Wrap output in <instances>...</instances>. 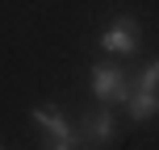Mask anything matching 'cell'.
Returning a JSON list of instances; mask_svg holds the SVG:
<instances>
[{"label": "cell", "mask_w": 159, "mask_h": 150, "mask_svg": "<svg viewBox=\"0 0 159 150\" xmlns=\"http://www.w3.org/2000/svg\"><path fill=\"white\" fill-rule=\"evenodd\" d=\"M101 46L113 50V54H134L138 50V25H134V17H117V21L101 33Z\"/></svg>", "instance_id": "obj_3"}, {"label": "cell", "mask_w": 159, "mask_h": 150, "mask_svg": "<svg viewBox=\"0 0 159 150\" xmlns=\"http://www.w3.org/2000/svg\"><path fill=\"white\" fill-rule=\"evenodd\" d=\"M92 92L101 104H109V100H130L134 88H130L126 71H117V67H92Z\"/></svg>", "instance_id": "obj_2"}, {"label": "cell", "mask_w": 159, "mask_h": 150, "mask_svg": "<svg viewBox=\"0 0 159 150\" xmlns=\"http://www.w3.org/2000/svg\"><path fill=\"white\" fill-rule=\"evenodd\" d=\"M138 88H147V92H159V58H155V63H147V71L138 75Z\"/></svg>", "instance_id": "obj_6"}, {"label": "cell", "mask_w": 159, "mask_h": 150, "mask_svg": "<svg viewBox=\"0 0 159 150\" xmlns=\"http://www.w3.org/2000/svg\"><path fill=\"white\" fill-rule=\"evenodd\" d=\"M46 150H75V142H59V138H55V142H50Z\"/></svg>", "instance_id": "obj_7"}, {"label": "cell", "mask_w": 159, "mask_h": 150, "mask_svg": "<svg viewBox=\"0 0 159 150\" xmlns=\"http://www.w3.org/2000/svg\"><path fill=\"white\" fill-rule=\"evenodd\" d=\"M34 121H38V125L46 129L50 138H59V142H75V146H80V138H75V125H67V121L59 117L55 109H34Z\"/></svg>", "instance_id": "obj_4"}, {"label": "cell", "mask_w": 159, "mask_h": 150, "mask_svg": "<svg viewBox=\"0 0 159 150\" xmlns=\"http://www.w3.org/2000/svg\"><path fill=\"white\" fill-rule=\"evenodd\" d=\"M0 150H4V146H0Z\"/></svg>", "instance_id": "obj_8"}, {"label": "cell", "mask_w": 159, "mask_h": 150, "mask_svg": "<svg viewBox=\"0 0 159 150\" xmlns=\"http://www.w3.org/2000/svg\"><path fill=\"white\" fill-rule=\"evenodd\" d=\"M75 138H80V146H84V150H101V146H109L113 138H117V129H113V113H109V109H92L84 121H80Z\"/></svg>", "instance_id": "obj_1"}, {"label": "cell", "mask_w": 159, "mask_h": 150, "mask_svg": "<svg viewBox=\"0 0 159 150\" xmlns=\"http://www.w3.org/2000/svg\"><path fill=\"white\" fill-rule=\"evenodd\" d=\"M126 104H130V117H134V121H151L155 113H159V92H147V88H134Z\"/></svg>", "instance_id": "obj_5"}]
</instances>
